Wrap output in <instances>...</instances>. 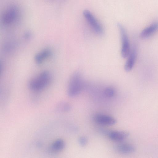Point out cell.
<instances>
[{
    "label": "cell",
    "mask_w": 158,
    "mask_h": 158,
    "mask_svg": "<svg viewBox=\"0 0 158 158\" xmlns=\"http://www.w3.org/2000/svg\"><path fill=\"white\" fill-rule=\"evenodd\" d=\"M51 79V75L48 71H43L30 81L28 84L29 88L33 91H41L49 85Z\"/></svg>",
    "instance_id": "cell-1"
},
{
    "label": "cell",
    "mask_w": 158,
    "mask_h": 158,
    "mask_svg": "<svg viewBox=\"0 0 158 158\" xmlns=\"http://www.w3.org/2000/svg\"><path fill=\"white\" fill-rule=\"evenodd\" d=\"M84 86L82 76L79 72L73 73L69 81L67 89V94L70 97H75L81 91Z\"/></svg>",
    "instance_id": "cell-2"
},
{
    "label": "cell",
    "mask_w": 158,
    "mask_h": 158,
    "mask_svg": "<svg viewBox=\"0 0 158 158\" xmlns=\"http://www.w3.org/2000/svg\"><path fill=\"white\" fill-rule=\"evenodd\" d=\"M82 14L84 18L93 31L98 35L103 34V28L93 13L88 10H85Z\"/></svg>",
    "instance_id": "cell-3"
},
{
    "label": "cell",
    "mask_w": 158,
    "mask_h": 158,
    "mask_svg": "<svg viewBox=\"0 0 158 158\" xmlns=\"http://www.w3.org/2000/svg\"><path fill=\"white\" fill-rule=\"evenodd\" d=\"M117 26L120 33L121 40V55L122 57L124 58L127 57L131 51L129 41L124 26L120 23H118Z\"/></svg>",
    "instance_id": "cell-4"
},
{
    "label": "cell",
    "mask_w": 158,
    "mask_h": 158,
    "mask_svg": "<svg viewBox=\"0 0 158 158\" xmlns=\"http://www.w3.org/2000/svg\"><path fill=\"white\" fill-rule=\"evenodd\" d=\"M19 11L16 7L10 6L5 11L2 16V22L6 25H9L18 19Z\"/></svg>",
    "instance_id": "cell-5"
},
{
    "label": "cell",
    "mask_w": 158,
    "mask_h": 158,
    "mask_svg": "<svg viewBox=\"0 0 158 158\" xmlns=\"http://www.w3.org/2000/svg\"><path fill=\"white\" fill-rule=\"evenodd\" d=\"M94 121L97 123L103 125H112L116 122V119L110 116L99 114L95 115L94 118Z\"/></svg>",
    "instance_id": "cell-6"
},
{
    "label": "cell",
    "mask_w": 158,
    "mask_h": 158,
    "mask_svg": "<svg viewBox=\"0 0 158 158\" xmlns=\"http://www.w3.org/2000/svg\"><path fill=\"white\" fill-rule=\"evenodd\" d=\"M65 143L61 139L55 140L50 145L48 148V152L52 154H55L60 152L64 148Z\"/></svg>",
    "instance_id": "cell-7"
},
{
    "label": "cell",
    "mask_w": 158,
    "mask_h": 158,
    "mask_svg": "<svg viewBox=\"0 0 158 158\" xmlns=\"http://www.w3.org/2000/svg\"><path fill=\"white\" fill-rule=\"evenodd\" d=\"M158 31V22H154L144 28L140 33L142 39L148 38Z\"/></svg>",
    "instance_id": "cell-8"
},
{
    "label": "cell",
    "mask_w": 158,
    "mask_h": 158,
    "mask_svg": "<svg viewBox=\"0 0 158 158\" xmlns=\"http://www.w3.org/2000/svg\"><path fill=\"white\" fill-rule=\"evenodd\" d=\"M108 136L112 140L116 141H121L127 138L129 135L126 131H112L108 133Z\"/></svg>",
    "instance_id": "cell-9"
},
{
    "label": "cell",
    "mask_w": 158,
    "mask_h": 158,
    "mask_svg": "<svg viewBox=\"0 0 158 158\" xmlns=\"http://www.w3.org/2000/svg\"><path fill=\"white\" fill-rule=\"evenodd\" d=\"M136 53L135 49L131 50L128 58L124 65V69L127 72H129L132 69L136 60Z\"/></svg>",
    "instance_id": "cell-10"
},
{
    "label": "cell",
    "mask_w": 158,
    "mask_h": 158,
    "mask_svg": "<svg viewBox=\"0 0 158 158\" xmlns=\"http://www.w3.org/2000/svg\"><path fill=\"white\" fill-rule=\"evenodd\" d=\"M52 52L50 49L48 48L44 49L38 52L35 55L34 60L38 64L43 63L51 55Z\"/></svg>",
    "instance_id": "cell-11"
},
{
    "label": "cell",
    "mask_w": 158,
    "mask_h": 158,
    "mask_svg": "<svg viewBox=\"0 0 158 158\" xmlns=\"http://www.w3.org/2000/svg\"><path fill=\"white\" fill-rule=\"evenodd\" d=\"M116 149L118 152L123 154L132 153L135 151V148L132 145L127 143L119 144L116 146Z\"/></svg>",
    "instance_id": "cell-12"
},
{
    "label": "cell",
    "mask_w": 158,
    "mask_h": 158,
    "mask_svg": "<svg viewBox=\"0 0 158 158\" xmlns=\"http://www.w3.org/2000/svg\"><path fill=\"white\" fill-rule=\"evenodd\" d=\"M70 106L68 103L62 102L58 104L56 107V111L59 112H66L70 110Z\"/></svg>",
    "instance_id": "cell-13"
},
{
    "label": "cell",
    "mask_w": 158,
    "mask_h": 158,
    "mask_svg": "<svg viewBox=\"0 0 158 158\" xmlns=\"http://www.w3.org/2000/svg\"><path fill=\"white\" fill-rule=\"evenodd\" d=\"M104 95L108 98H112L115 94V91L114 89L111 87H107L104 90Z\"/></svg>",
    "instance_id": "cell-14"
},
{
    "label": "cell",
    "mask_w": 158,
    "mask_h": 158,
    "mask_svg": "<svg viewBox=\"0 0 158 158\" xmlns=\"http://www.w3.org/2000/svg\"><path fill=\"white\" fill-rule=\"evenodd\" d=\"M78 141L81 146L84 147L87 145L88 140L86 137L84 136H81L79 138Z\"/></svg>",
    "instance_id": "cell-15"
}]
</instances>
